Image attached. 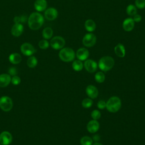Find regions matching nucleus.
Returning <instances> with one entry per match:
<instances>
[{
    "label": "nucleus",
    "instance_id": "obj_1",
    "mask_svg": "<svg viewBox=\"0 0 145 145\" xmlns=\"http://www.w3.org/2000/svg\"><path fill=\"white\" fill-rule=\"evenodd\" d=\"M44 21L42 15L39 12H35L32 13L28 18V26L32 30H37L42 26Z\"/></svg>",
    "mask_w": 145,
    "mask_h": 145
},
{
    "label": "nucleus",
    "instance_id": "obj_2",
    "mask_svg": "<svg viewBox=\"0 0 145 145\" xmlns=\"http://www.w3.org/2000/svg\"><path fill=\"white\" fill-rule=\"evenodd\" d=\"M121 106V101L117 96L111 97L106 103V108L107 110L111 113L118 112Z\"/></svg>",
    "mask_w": 145,
    "mask_h": 145
},
{
    "label": "nucleus",
    "instance_id": "obj_3",
    "mask_svg": "<svg viewBox=\"0 0 145 145\" xmlns=\"http://www.w3.org/2000/svg\"><path fill=\"white\" fill-rule=\"evenodd\" d=\"M114 65L113 58L110 56H104L100 58L99 61L98 66L100 70L104 71L110 70Z\"/></svg>",
    "mask_w": 145,
    "mask_h": 145
},
{
    "label": "nucleus",
    "instance_id": "obj_4",
    "mask_svg": "<svg viewBox=\"0 0 145 145\" xmlns=\"http://www.w3.org/2000/svg\"><path fill=\"white\" fill-rule=\"evenodd\" d=\"M59 58L63 62H69L72 61L75 58V52L72 49L70 48H64L61 49L59 53Z\"/></svg>",
    "mask_w": 145,
    "mask_h": 145
},
{
    "label": "nucleus",
    "instance_id": "obj_5",
    "mask_svg": "<svg viewBox=\"0 0 145 145\" xmlns=\"http://www.w3.org/2000/svg\"><path fill=\"white\" fill-rule=\"evenodd\" d=\"M13 106L11 99L7 96H3L0 98V108L5 112L10 111Z\"/></svg>",
    "mask_w": 145,
    "mask_h": 145
},
{
    "label": "nucleus",
    "instance_id": "obj_6",
    "mask_svg": "<svg viewBox=\"0 0 145 145\" xmlns=\"http://www.w3.org/2000/svg\"><path fill=\"white\" fill-rule=\"evenodd\" d=\"M50 46L52 48L56 50L61 49L65 45V41L61 36H57L52 39L50 42Z\"/></svg>",
    "mask_w": 145,
    "mask_h": 145
},
{
    "label": "nucleus",
    "instance_id": "obj_7",
    "mask_svg": "<svg viewBox=\"0 0 145 145\" xmlns=\"http://www.w3.org/2000/svg\"><path fill=\"white\" fill-rule=\"evenodd\" d=\"M20 50L21 52L26 56H31L36 52L34 46L28 42H25L21 45Z\"/></svg>",
    "mask_w": 145,
    "mask_h": 145
},
{
    "label": "nucleus",
    "instance_id": "obj_8",
    "mask_svg": "<svg viewBox=\"0 0 145 145\" xmlns=\"http://www.w3.org/2000/svg\"><path fill=\"white\" fill-rule=\"evenodd\" d=\"M96 41V36L92 33H89L86 34L83 38L82 42L83 44L87 47H91L93 46Z\"/></svg>",
    "mask_w": 145,
    "mask_h": 145
},
{
    "label": "nucleus",
    "instance_id": "obj_9",
    "mask_svg": "<svg viewBox=\"0 0 145 145\" xmlns=\"http://www.w3.org/2000/svg\"><path fill=\"white\" fill-rule=\"evenodd\" d=\"M12 140L11 134L7 131H3L0 134V143L2 145H9Z\"/></svg>",
    "mask_w": 145,
    "mask_h": 145
},
{
    "label": "nucleus",
    "instance_id": "obj_10",
    "mask_svg": "<svg viewBox=\"0 0 145 145\" xmlns=\"http://www.w3.org/2000/svg\"><path fill=\"white\" fill-rule=\"evenodd\" d=\"M44 15L47 20H53L58 16V11L55 8L50 7L45 10Z\"/></svg>",
    "mask_w": 145,
    "mask_h": 145
},
{
    "label": "nucleus",
    "instance_id": "obj_11",
    "mask_svg": "<svg viewBox=\"0 0 145 145\" xmlns=\"http://www.w3.org/2000/svg\"><path fill=\"white\" fill-rule=\"evenodd\" d=\"M84 66L86 70L90 72H94L97 67V63L92 59H87L84 63Z\"/></svg>",
    "mask_w": 145,
    "mask_h": 145
},
{
    "label": "nucleus",
    "instance_id": "obj_12",
    "mask_svg": "<svg viewBox=\"0 0 145 145\" xmlns=\"http://www.w3.org/2000/svg\"><path fill=\"white\" fill-rule=\"evenodd\" d=\"M86 92L87 96L93 99H96L99 95V91L97 88L93 85L88 86L86 88Z\"/></svg>",
    "mask_w": 145,
    "mask_h": 145
},
{
    "label": "nucleus",
    "instance_id": "obj_13",
    "mask_svg": "<svg viewBox=\"0 0 145 145\" xmlns=\"http://www.w3.org/2000/svg\"><path fill=\"white\" fill-rule=\"evenodd\" d=\"M11 34L15 37L20 36L23 32V25L20 23H15L11 28Z\"/></svg>",
    "mask_w": 145,
    "mask_h": 145
},
{
    "label": "nucleus",
    "instance_id": "obj_14",
    "mask_svg": "<svg viewBox=\"0 0 145 145\" xmlns=\"http://www.w3.org/2000/svg\"><path fill=\"white\" fill-rule=\"evenodd\" d=\"M76 56L78 59L80 61H84L89 56V52L86 48H82L76 51Z\"/></svg>",
    "mask_w": 145,
    "mask_h": 145
},
{
    "label": "nucleus",
    "instance_id": "obj_15",
    "mask_svg": "<svg viewBox=\"0 0 145 145\" xmlns=\"http://www.w3.org/2000/svg\"><path fill=\"white\" fill-rule=\"evenodd\" d=\"M99 129V123L97 121L94 120L90 121L87 125V129L88 131L91 133H95L98 131Z\"/></svg>",
    "mask_w": 145,
    "mask_h": 145
},
{
    "label": "nucleus",
    "instance_id": "obj_16",
    "mask_svg": "<svg viewBox=\"0 0 145 145\" xmlns=\"http://www.w3.org/2000/svg\"><path fill=\"white\" fill-rule=\"evenodd\" d=\"M123 29L127 32L131 31L134 27V21L133 18H129L126 19L122 24Z\"/></svg>",
    "mask_w": 145,
    "mask_h": 145
},
{
    "label": "nucleus",
    "instance_id": "obj_17",
    "mask_svg": "<svg viewBox=\"0 0 145 145\" xmlns=\"http://www.w3.org/2000/svg\"><path fill=\"white\" fill-rule=\"evenodd\" d=\"M11 78L9 74H2L0 75V87H5L11 82Z\"/></svg>",
    "mask_w": 145,
    "mask_h": 145
},
{
    "label": "nucleus",
    "instance_id": "obj_18",
    "mask_svg": "<svg viewBox=\"0 0 145 145\" xmlns=\"http://www.w3.org/2000/svg\"><path fill=\"white\" fill-rule=\"evenodd\" d=\"M35 9L38 11H43L47 6V2L46 0H36L34 3Z\"/></svg>",
    "mask_w": 145,
    "mask_h": 145
},
{
    "label": "nucleus",
    "instance_id": "obj_19",
    "mask_svg": "<svg viewBox=\"0 0 145 145\" xmlns=\"http://www.w3.org/2000/svg\"><path fill=\"white\" fill-rule=\"evenodd\" d=\"M114 52L119 57H123L125 56V48L122 44H118L114 47Z\"/></svg>",
    "mask_w": 145,
    "mask_h": 145
},
{
    "label": "nucleus",
    "instance_id": "obj_20",
    "mask_svg": "<svg viewBox=\"0 0 145 145\" xmlns=\"http://www.w3.org/2000/svg\"><path fill=\"white\" fill-rule=\"evenodd\" d=\"M8 59L11 63L15 65L20 62L22 60V57L19 53H14L9 56Z\"/></svg>",
    "mask_w": 145,
    "mask_h": 145
},
{
    "label": "nucleus",
    "instance_id": "obj_21",
    "mask_svg": "<svg viewBox=\"0 0 145 145\" xmlns=\"http://www.w3.org/2000/svg\"><path fill=\"white\" fill-rule=\"evenodd\" d=\"M84 27L87 31L92 32L96 28V24L93 20L88 19L85 22Z\"/></svg>",
    "mask_w": 145,
    "mask_h": 145
},
{
    "label": "nucleus",
    "instance_id": "obj_22",
    "mask_svg": "<svg viewBox=\"0 0 145 145\" xmlns=\"http://www.w3.org/2000/svg\"><path fill=\"white\" fill-rule=\"evenodd\" d=\"M72 69L76 71H80L83 68V64L80 60H75L72 63Z\"/></svg>",
    "mask_w": 145,
    "mask_h": 145
},
{
    "label": "nucleus",
    "instance_id": "obj_23",
    "mask_svg": "<svg viewBox=\"0 0 145 145\" xmlns=\"http://www.w3.org/2000/svg\"><path fill=\"white\" fill-rule=\"evenodd\" d=\"M53 30L50 27H46L42 31V36L45 39H49L53 36Z\"/></svg>",
    "mask_w": 145,
    "mask_h": 145
},
{
    "label": "nucleus",
    "instance_id": "obj_24",
    "mask_svg": "<svg viewBox=\"0 0 145 145\" xmlns=\"http://www.w3.org/2000/svg\"><path fill=\"white\" fill-rule=\"evenodd\" d=\"M27 66L30 68H33L37 64V59L35 56H30L27 61Z\"/></svg>",
    "mask_w": 145,
    "mask_h": 145
},
{
    "label": "nucleus",
    "instance_id": "obj_25",
    "mask_svg": "<svg viewBox=\"0 0 145 145\" xmlns=\"http://www.w3.org/2000/svg\"><path fill=\"white\" fill-rule=\"evenodd\" d=\"M126 12L130 16H134L137 12L136 7L133 5H129L126 8Z\"/></svg>",
    "mask_w": 145,
    "mask_h": 145
},
{
    "label": "nucleus",
    "instance_id": "obj_26",
    "mask_svg": "<svg viewBox=\"0 0 145 145\" xmlns=\"http://www.w3.org/2000/svg\"><path fill=\"white\" fill-rule=\"evenodd\" d=\"M92 139L88 136L83 137L80 139L81 145H92Z\"/></svg>",
    "mask_w": 145,
    "mask_h": 145
},
{
    "label": "nucleus",
    "instance_id": "obj_27",
    "mask_svg": "<svg viewBox=\"0 0 145 145\" xmlns=\"http://www.w3.org/2000/svg\"><path fill=\"white\" fill-rule=\"evenodd\" d=\"M105 75L103 72H97L95 75V79L98 83H103L105 80Z\"/></svg>",
    "mask_w": 145,
    "mask_h": 145
},
{
    "label": "nucleus",
    "instance_id": "obj_28",
    "mask_svg": "<svg viewBox=\"0 0 145 145\" xmlns=\"http://www.w3.org/2000/svg\"><path fill=\"white\" fill-rule=\"evenodd\" d=\"M27 20V17L25 15H22V16H17L14 18V22L15 23H20L22 24L25 23Z\"/></svg>",
    "mask_w": 145,
    "mask_h": 145
},
{
    "label": "nucleus",
    "instance_id": "obj_29",
    "mask_svg": "<svg viewBox=\"0 0 145 145\" xmlns=\"http://www.w3.org/2000/svg\"><path fill=\"white\" fill-rule=\"evenodd\" d=\"M92 104H93L92 100L88 98L84 99L82 102V105L83 107H84L85 108H90L92 105Z\"/></svg>",
    "mask_w": 145,
    "mask_h": 145
},
{
    "label": "nucleus",
    "instance_id": "obj_30",
    "mask_svg": "<svg viewBox=\"0 0 145 145\" xmlns=\"http://www.w3.org/2000/svg\"><path fill=\"white\" fill-rule=\"evenodd\" d=\"M49 46V44L47 40L45 39L41 40L39 42V46L40 48L42 49H47Z\"/></svg>",
    "mask_w": 145,
    "mask_h": 145
},
{
    "label": "nucleus",
    "instance_id": "obj_31",
    "mask_svg": "<svg viewBox=\"0 0 145 145\" xmlns=\"http://www.w3.org/2000/svg\"><path fill=\"white\" fill-rule=\"evenodd\" d=\"M135 5L139 9H143L145 7V0H135Z\"/></svg>",
    "mask_w": 145,
    "mask_h": 145
},
{
    "label": "nucleus",
    "instance_id": "obj_32",
    "mask_svg": "<svg viewBox=\"0 0 145 145\" xmlns=\"http://www.w3.org/2000/svg\"><path fill=\"white\" fill-rule=\"evenodd\" d=\"M91 117L95 120L99 119L101 117V113L97 110H94L91 112Z\"/></svg>",
    "mask_w": 145,
    "mask_h": 145
},
{
    "label": "nucleus",
    "instance_id": "obj_33",
    "mask_svg": "<svg viewBox=\"0 0 145 145\" xmlns=\"http://www.w3.org/2000/svg\"><path fill=\"white\" fill-rule=\"evenodd\" d=\"M20 82H21V79L20 77L17 75L13 76V77L11 79V82L12 83V84L15 86L19 85L20 83Z\"/></svg>",
    "mask_w": 145,
    "mask_h": 145
},
{
    "label": "nucleus",
    "instance_id": "obj_34",
    "mask_svg": "<svg viewBox=\"0 0 145 145\" xmlns=\"http://www.w3.org/2000/svg\"><path fill=\"white\" fill-rule=\"evenodd\" d=\"M97 107L100 109H104L105 108H106V102L104 100H102L99 101L97 103Z\"/></svg>",
    "mask_w": 145,
    "mask_h": 145
},
{
    "label": "nucleus",
    "instance_id": "obj_35",
    "mask_svg": "<svg viewBox=\"0 0 145 145\" xmlns=\"http://www.w3.org/2000/svg\"><path fill=\"white\" fill-rule=\"evenodd\" d=\"M8 73L10 74V75H16V74H17V71H16V69L15 67H10L8 70Z\"/></svg>",
    "mask_w": 145,
    "mask_h": 145
},
{
    "label": "nucleus",
    "instance_id": "obj_36",
    "mask_svg": "<svg viewBox=\"0 0 145 145\" xmlns=\"http://www.w3.org/2000/svg\"><path fill=\"white\" fill-rule=\"evenodd\" d=\"M133 19L134 20V22H139L142 20V16L140 15L136 14L134 15V18H133Z\"/></svg>",
    "mask_w": 145,
    "mask_h": 145
},
{
    "label": "nucleus",
    "instance_id": "obj_37",
    "mask_svg": "<svg viewBox=\"0 0 145 145\" xmlns=\"http://www.w3.org/2000/svg\"><path fill=\"white\" fill-rule=\"evenodd\" d=\"M93 139H94L96 142V141H98V140H99V139H100V137H99V135H95V136L93 137Z\"/></svg>",
    "mask_w": 145,
    "mask_h": 145
},
{
    "label": "nucleus",
    "instance_id": "obj_38",
    "mask_svg": "<svg viewBox=\"0 0 145 145\" xmlns=\"http://www.w3.org/2000/svg\"><path fill=\"white\" fill-rule=\"evenodd\" d=\"M93 145H103V144H101V143H100L96 142V143H93Z\"/></svg>",
    "mask_w": 145,
    "mask_h": 145
},
{
    "label": "nucleus",
    "instance_id": "obj_39",
    "mask_svg": "<svg viewBox=\"0 0 145 145\" xmlns=\"http://www.w3.org/2000/svg\"><path fill=\"white\" fill-rule=\"evenodd\" d=\"M0 145H2V144H1V143H0Z\"/></svg>",
    "mask_w": 145,
    "mask_h": 145
}]
</instances>
